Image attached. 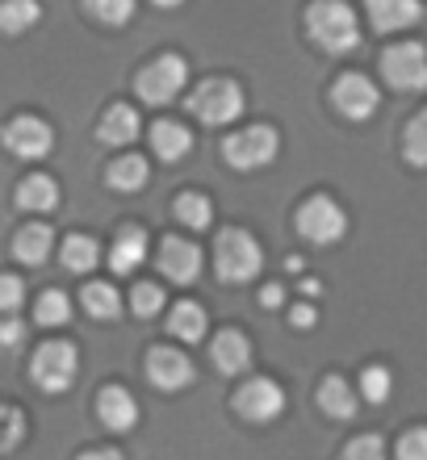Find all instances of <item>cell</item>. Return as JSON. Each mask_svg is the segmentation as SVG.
I'll return each mask as SVG.
<instances>
[{"label": "cell", "mask_w": 427, "mask_h": 460, "mask_svg": "<svg viewBox=\"0 0 427 460\" xmlns=\"http://www.w3.org/2000/svg\"><path fill=\"white\" fill-rule=\"evenodd\" d=\"M306 30L327 55H348L360 47V22L343 0H315L306 13Z\"/></svg>", "instance_id": "6da1fadb"}, {"label": "cell", "mask_w": 427, "mask_h": 460, "mask_svg": "<svg viewBox=\"0 0 427 460\" xmlns=\"http://www.w3.org/2000/svg\"><path fill=\"white\" fill-rule=\"evenodd\" d=\"M260 264H264V252L247 230H222L214 243V268L227 285H247L260 272Z\"/></svg>", "instance_id": "7a4b0ae2"}, {"label": "cell", "mask_w": 427, "mask_h": 460, "mask_svg": "<svg viewBox=\"0 0 427 460\" xmlns=\"http://www.w3.org/2000/svg\"><path fill=\"white\" fill-rule=\"evenodd\" d=\"M184 84H189V63H184L181 55H159V59L147 63L135 80L138 97H143L147 105H172V101L184 93Z\"/></svg>", "instance_id": "3957f363"}, {"label": "cell", "mask_w": 427, "mask_h": 460, "mask_svg": "<svg viewBox=\"0 0 427 460\" xmlns=\"http://www.w3.org/2000/svg\"><path fill=\"white\" fill-rule=\"evenodd\" d=\"M277 151H281V138H277V130H272V126H247V130L231 134V138L222 143L227 164H231V168H239V172L264 168V164H272V159H277Z\"/></svg>", "instance_id": "277c9868"}, {"label": "cell", "mask_w": 427, "mask_h": 460, "mask_svg": "<svg viewBox=\"0 0 427 460\" xmlns=\"http://www.w3.org/2000/svg\"><path fill=\"white\" fill-rule=\"evenodd\" d=\"M189 110L206 121V126H227V121H235L244 113V88L235 84V80H206L189 97Z\"/></svg>", "instance_id": "5b68a950"}, {"label": "cell", "mask_w": 427, "mask_h": 460, "mask_svg": "<svg viewBox=\"0 0 427 460\" xmlns=\"http://www.w3.org/2000/svg\"><path fill=\"white\" fill-rule=\"evenodd\" d=\"M34 381L47 394H63V389L76 381V373H80V356H76L72 343H59V340H50L42 343V348L34 351Z\"/></svg>", "instance_id": "8992f818"}, {"label": "cell", "mask_w": 427, "mask_h": 460, "mask_svg": "<svg viewBox=\"0 0 427 460\" xmlns=\"http://www.w3.org/2000/svg\"><path fill=\"white\" fill-rule=\"evenodd\" d=\"M298 230H302V239L318 243V247H331V243L343 239L348 214H343L331 197H310V201L298 209Z\"/></svg>", "instance_id": "52a82bcc"}, {"label": "cell", "mask_w": 427, "mask_h": 460, "mask_svg": "<svg viewBox=\"0 0 427 460\" xmlns=\"http://www.w3.org/2000/svg\"><path fill=\"white\" fill-rule=\"evenodd\" d=\"M381 72L398 93H423L427 88V50L419 42H398L381 55Z\"/></svg>", "instance_id": "ba28073f"}, {"label": "cell", "mask_w": 427, "mask_h": 460, "mask_svg": "<svg viewBox=\"0 0 427 460\" xmlns=\"http://www.w3.org/2000/svg\"><path fill=\"white\" fill-rule=\"evenodd\" d=\"M0 143L9 146L17 159H42L50 155V146H55V130H50L42 118H13L4 130H0Z\"/></svg>", "instance_id": "9c48e42d"}, {"label": "cell", "mask_w": 427, "mask_h": 460, "mask_svg": "<svg viewBox=\"0 0 427 460\" xmlns=\"http://www.w3.org/2000/svg\"><path fill=\"white\" fill-rule=\"evenodd\" d=\"M235 411L244 414L247 423H272L285 411V389L277 381H269V376H256V381H247L235 394Z\"/></svg>", "instance_id": "30bf717a"}, {"label": "cell", "mask_w": 427, "mask_h": 460, "mask_svg": "<svg viewBox=\"0 0 427 460\" xmlns=\"http://www.w3.org/2000/svg\"><path fill=\"white\" fill-rule=\"evenodd\" d=\"M331 101H335V110L343 113V118L352 121H365L378 113V84L373 80H365V75H343L340 84H335V93H331Z\"/></svg>", "instance_id": "8fae6325"}, {"label": "cell", "mask_w": 427, "mask_h": 460, "mask_svg": "<svg viewBox=\"0 0 427 460\" xmlns=\"http://www.w3.org/2000/svg\"><path fill=\"white\" fill-rule=\"evenodd\" d=\"M159 272L172 285H193L197 272H201V247L189 239H164V247H159Z\"/></svg>", "instance_id": "7c38bea8"}, {"label": "cell", "mask_w": 427, "mask_h": 460, "mask_svg": "<svg viewBox=\"0 0 427 460\" xmlns=\"http://www.w3.org/2000/svg\"><path fill=\"white\" fill-rule=\"evenodd\" d=\"M147 376H151L156 389H184L193 381V364L176 348H151V356H147Z\"/></svg>", "instance_id": "4fadbf2b"}, {"label": "cell", "mask_w": 427, "mask_h": 460, "mask_svg": "<svg viewBox=\"0 0 427 460\" xmlns=\"http://www.w3.org/2000/svg\"><path fill=\"white\" fill-rule=\"evenodd\" d=\"M369 4V22L381 34H398V30H411V25L423 17V4L419 0H365Z\"/></svg>", "instance_id": "5bb4252c"}, {"label": "cell", "mask_w": 427, "mask_h": 460, "mask_svg": "<svg viewBox=\"0 0 427 460\" xmlns=\"http://www.w3.org/2000/svg\"><path fill=\"white\" fill-rule=\"evenodd\" d=\"M209 360H214L218 373L239 376V373H247V364H252V343H247L244 331H222L218 340L209 343Z\"/></svg>", "instance_id": "9a60e30c"}, {"label": "cell", "mask_w": 427, "mask_h": 460, "mask_svg": "<svg viewBox=\"0 0 427 460\" xmlns=\"http://www.w3.org/2000/svg\"><path fill=\"white\" fill-rule=\"evenodd\" d=\"M97 414H101V423L110 427V431H130V427L138 423V402L130 398L126 389L110 385V389H101Z\"/></svg>", "instance_id": "2e32d148"}, {"label": "cell", "mask_w": 427, "mask_h": 460, "mask_svg": "<svg viewBox=\"0 0 427 460\" xmlns=\"http://www.w3.org/2000/svg\"><path fill=\"white\" fill-rule=\"evenodd\" d=\"M138 130H143V121H138V113L130 110V105H113L105 118H101L97 126V138L105 146H130L138 138Z\"/></svg>", "instance_id": "e0dca14e"}, {"label": "cell", "mask_w": 427, "mask_h": 460, "mask_svg": "<svg viewBox=\"0 0 427 460\" xmlns=\"http://www.w3.org/2000/svg\"><path fill=\"white\" fill-rule=\"evenodd\" d=\"M50 247H55V230L47 222H34V226L17 230V239H13V255L22 260V264L38 268L50 260Z\"/></svg>", "instance_id": "ac0fdd59"}, {"label": "cell", "mask_w": 427, "mask_h": 460, "mask_svg": "<svg viewBox=\"0 0 427 460\" xmlns=\"http://www.w3.org/2000/svg\"><path fill=\"white\" fill-rule=\"evenodd\" d=\"M151 146H156V155L164 164H176V159H184L193 151V134L184 130L181 121H156L151 126Z\"/></svg>", "instance_id": "d6986e66"}, {"label": "cell", "mask_w": 427, "mask_h": 460, "mask_svg": "<svg viewBox=\"0 0 427 460\" xmlns=\"http://www.w3.org/2000/svg\"><path fill=\"white\" fill-rule=\"evenodd\" d=\"M143 260H147V234H143L138 226H126L122 234L113 239L110 268H113V272H135Z\"/></svg>", "instance_id": "ffe728a7"}, {"label": "cell", "mask_w": 427, "mask_h": 460, "mask_svg": "<svg viewBox=\"0 0 427 460\" xmlns=\"http://www.w3.org/2000/svg\"><path fill=\"white\" fill-rule=\"evenodd\" d=\"M17 206L30 214H47V209L59 206V184L50 181V176H30V181L17 184Z\"/></svg>", "instance_id": "44dd1931"}, {"label": "cell", "mask_w": 427, "mask_h": 460, "mask_svg": "<svg viewBox=\"0 0 427 460\" xmlns=\"http://www.w3.org/2000/svg\"><path fill=\"white\" fill-rule=\"evenodd\" d=\"M206 310L197 302H176L172 305V314H168V331L176 335V340L184 343H197V340H206Z\"/></svg>", "instance_id": "7402d4cb"}, {"label": "cell", "mask_w": 427, "mask_h": 460, "mask_svg": "<svg viewBox=\"0 0 427 460\" xmlns=\"http://www.w3.org/2000/svg\"><path fill=\"white\" fill-rule=\"evenodd\" d=\"M105 184L118 189V193H138L147 184V159L143 155H122L113 159L110 172H105Z\"/></svg>", "instance_id": "603a6c76"}, {"label": "cell", "mask_w": 427, "mask_h": 460, "mask_svg": "<svg viewBox=\"0 0 427 460\" xmlns=\"http://www.w3.org/2000/svg\"><path fill=\"white\" fill-rule=\"evenodd\" d=\"M318 406L331 414V419H352L356 414V394L343 376H327L323 389H318Z\"/></svg>", "instance_id": "cb8c5ba5"}, {"label": "cell", "mask_w": 427, "mask_h": 460, "mask_svg": "<svg viewBox=\"0 0 427 460\" xmlns=\"http://www.w3.org/2000/svg\"><path fill=\"white\" fill-rule=\"evenodd\" d=\"M80 302H85V310L93 318H101V323H113V318L122 314V297H118V289H113V285H105V280H97V285H85Z\"/></svg>", "instance_id": "d4e9b609"}, {"label": "cell", "mask_w": 427, "mask_h": 460, "mask_svg": "<svg viewBox=\"0 0 427 460\" xmlns=\"http://www.w3.org/2000/svg\"><path fill=\"white\" fill-rule=\"evenodd\" d=\"M59 260L67 272H88V268H97L101 247H97V239H88V234H67Z\"/></svg>", "instance_id": "484cf974"}, {"label": "cell", "mask_w": 427, "mask_h": 460, "mask_svg": "<svg viewBox=\"0 0 427 460\" xmlns=\"http://www.w3.org/2000/svg\"><path fill=\"white\" fill-rule=\"evenodd\" d=\"M42 17V9H38V0H4L0 4V34H25L30 25Z\"/></svg>", "instance_id": "4316f807"}, {"label": "cell", "mask_w": 427, "mask_h": 460, "mask_svg": "<svg viewBox=\"0 0 427 460\" xmlns=\"http://www.w3.org/2000/svg\"><path fill=\"white\" fill-rule=\"evenodd\" d=\"M34 318H38V327H67V323H72V302H67V293L47 289L34 305Z\"/></svg>", "instance_id": "83f0119b"}, {"label": "cell", "mask_w": 427, "mask_h": 460, "mask_svg": "<svg viewBox=\"0 0 427 460\" xmlns=\"http://www.w3.org/2000/svg\"><path fill=\"white\" fill-rule=\"evenodd\" d=\"M176 218L193 230H206L214 222V206H209L201 193H181L176 197Z\"/></svg>", "instance_id": "f1b7e54d"}, {"label": "cell", "mask_w": 427, "mask_h": 460, "mask_svg": "<svg viewBox=\"0 0 427 460\" xmlns=\"http://www.w3.org/2000/svg\"><path fill=\"white\" fill-rule=\"evenodd\" d=\"M25 439V414L9 402H0V452H13Z\"/></svg>", "instance_id": "f546056e"}, {"label": "cell", "mask_w": 427, "mask_h": 460, "mask_svg": "<svg viewBox=\"0 0 427 460\" xmlns=\"http://www.w3.org/2000/svg\"><path fill=\"white\" fill-rule=\"evenodd\" d=\"M360 394H365V402H386L394 394V376H390V368H381V364H373V368H365L360 373Z\"/></svg>", "instance_id": "4dcf8cb0"}, {"label": "cell", "mask_w": 427, "mask_h": 460, "mask_svg": "<svg viewBox=\"0 0 427 460\" xmlns=\"http://www.w3.org/2000/svg\"><path fill=\"white\" fill-rule=\"evenodd\" d=\"M88 13L105 25H126L135 17V0H85Z\"/></svg>", "instance_id": "1f68e13d"}, {"label": "cell", "mask_w": 427, "mask_h": 460, "mask_svg": "<svg viewBox=\"0 0 427 460\" xmlns=\"http://www.w3.org/2000/svg\"><path fill=\"white\" fill-rule=\"evenodd\" d=\"M406 159L415 168H427V113H419L411 126H406Z\"/></svg>", "instance_id": "d6a6232c"}, {"label": "cell", "mask_w": 427, "mask_h": 460, "mask_svg": "<svg viewBox=\"0 0 427 460\" xmlns=\"http://www.w3.org/2000/svg\"><path fill=\"white\" fill-rule=\"evenodd\" d=\"M130 310H135L138 318H156L159 310H164V289H159V285H135Z\"/></svg>", "instance_id": "836d02e7"}, {"label": "cell", "mask_w": 427, "mask_h": 460, "mask_svg": "<svg viewBox=\"0 0 427 460\" xmlns=\"http://www.w3.org/2000/svg\"><path fill=\"white\" fill-rule=\"evenodd\" d=\"M340 460H386V444H381L378 436H360L343 448Z\"/></svg>", "instance_id": "e575fe53"}, {"label": "cell", "mask_w": 427, "mask_h": 460, "mask_svg": "<svg viewBox=\"0 0 427 460\" xmlns=\"http://www.w3.org/2000/svg\"><path fill=\"white\" fill-rule=\"evenodd\" d=\"M398 460H427V427H415L398 439Z\"/></svg>", "instance_id": "d590c367"}, {"label": "cell", "mask_w": 427, "mask_h": 460, "mask_svg": "<svg viewBox=\"0 0 427 460\" xmlns=\"http://www.w3.org/2000/svg\"><path fill=\"white\" fill-rule=\"evenodd\" d=\"M22 302H25L22 277H0V314H13Z\"/></svg>", "instance_id": "8d00e7d4"}, {"label": "cell", "mask_w": 427, "mask_h": 460, "mask_svg": "<svg viewBox=\"0 0 427 460\" xmlns=\"http://www.w3.org/2000/svg\"><path fill=\"white\" fill-rule=\"evenodd\" d=\"M22 340H25V327L17 318H4V323H0V348H17Z\"/></svg>", "instance_id": "74e56055"}, {"label": "cell", "mask_w": 427, "mask_h": 460, "mask_svg": "<svg viewBox=\"0 0 427 460\" xmlns=\"http://www.w3.org/2000/svg\"><path fill=\"white\" fill-rule=\"evenodd\" d=\"M281 302H285V289H281V285H264V293H260V305H264V310H277Z\"/></svg>", "instance_id": "f35d334b"}, {"label": "cell", "mask_w": 427, "mask_h": 460, "mask_svg": "<svg viewBox=\"0 0 427 460\" xmlns=\"http://www.w3.org/2000/svg\"><path fill=\"white\" fill-rule=\"evenodd\" d=\"M289 323H293V327H315V323H318V314H315V310H310V305H293Z\"/></svg>", "instance_id": "ab89813d"}, {"label": "cell", "mask_w": 427, "mask_h": 460, "mask_svg": "<svg viewBox=\"0 0 427 460\" xmlns=\"http://www.w3.org/2000/svg\"><path fill=\"white\" fill-rule=\"evenodd\" d=\"M80 460H122V452H113V448H97V452H85Z\"/></svg>", "instance_id": "60d3db41"}, {"label": "cell", "mask_w": 427, "mask_h": 460, "mask_svg": "<svg viewBox=\"0 0 427 460\" xmlns=\"http://www.w3.org/2000/svg\"><path fill=\"white\" fill-rule=\"evenodd\" d=\"M151 4H159V9H176V4H184V0H151Z\"/></svg>", "instance_id": "b9f144b4"}]
</instances>
